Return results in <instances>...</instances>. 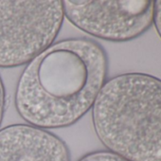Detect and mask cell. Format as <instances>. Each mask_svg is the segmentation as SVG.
<instances>
[{
    "mask_svg": "<svg viewBox=\"0 0 161 161\" xmlns=\"http://www.w3.org/2000/svg\"><path fill=\"white\" fill-rule=\"evenodd\" d=\"M64 18L60 0H0V67L28 64L53 44Z\"/></svg>",
    "mask_w": 161,
    "mask_h": 161,
    "instance_id": "cell-3",
    "label": "cell"
},
{
    "mask_svg": "<svg viewBox=\"0 0 161 161\" xmlns=\"http://www.w3.org/2000/svg\"><path fill=\"white\" fill-rule=\"evenodd\" d=\"M78 161H127L109 151H96L84 155Z\"/></svg>",
    "mask_w": 161,
    "mask_h": 161,
    "instance_id": "cell-6",
    "label": "cell"
},
{
    "mask_svg": "<svg viewBox=\"0 0 161 161\" xmlns=\"http://www.w3.org/2000/svg\"><path fill=\"white\" fill-rule=\"evenodd\" d=\"M92 121L107 151L127 161H161V79L131 72L107 80Z\"/></svg>",
    "mask_w": 161,
    "mask_h": 161,
    "instance_id": "cell-2",
    "label": "cell"
},
{
    "mask_svg": "<svg viewBox=\"0 0 161 161\" xmlns=\"http://www.w3.org/2000/svg\"><path fill=\"white\" fill-rule=\"evenodd\" d=\"M107 73V54L96 41H59L25 67L15 91L16 110L41 129L71 126L93 107Z\"/></svg>",
    "mask_w": 161,
    "mask_h": 161,
    "instance_id": "cell-1",
    "label": "cell"
},
{
    "mask_svg": "<svg viewBox=\"0 0 161 161\" xmlns=\"http://www.w3.org/2000/svg\"><path fill=\"white\" fill-rule=\"evenodd\" d=\"M64 17L94 37L127 42L144 34L153 24V1H63Z\"/></svg>",
    "mask_w": 161,
    "mask_h": 161,
    "instance_id": "cell-4",
    "label": "cell"
},
{
    "mask_svg": "<svg viewBox=\"0 0 161 161\" xmlns=\"http://www.w3.org/2000/svg\"><path fill=\"white\" fill-rule=\"evenodd\" d=\"M153 24L161 38V0L153 1Z\"/></svg>",
    "mask_w": 161,
    "mask_h": 161,
    "instance_id": "cell-7",
    "label": "cell"
},
{
    "mask_svg": "<svg viewBox=\"0 0 161 161\" xmlns=\"http://www.w3.org/2000/svg\"><path fill=\"white\" fill-rule=\"evenodd\" d=\"M6 90H5V86L3 84L2 78L0 76V126L2 124V120H3V117L5 114V110H6Z\"/></svg>",
    "mask_w": 161,
    "mask_h": 161,
    "instance_id": "cell-8",
    "label": "cell"
},
{
    "mask_svg": "<svg viewBox=\"0 0 161 161\" xmlns=\"http://www.w3.org/2000/svg\"><path fill=\"white\" fill-rule=\"evenodd\" d=\"M0 161H70L68 147L51 132L30 124L0 130Z\"/></svg>",
    "mask_w": 161,
    "mask_h": 161,
    "instance_id": "cell-5",
    "label": "cell"
}]
</instances>
